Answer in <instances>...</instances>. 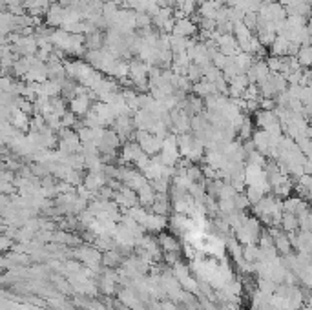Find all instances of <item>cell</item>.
Returning a JSON list of instances; mask_svg holds the SVG:
<instances>
[{"instance_id":"cell-1","label":"cell","mask_w":312,"mask_h":310,"mask_svg":"<svg viewBox=\"0 0 312 310\" xmlns=\"http://www.w3.org/2000/svg\"><path fill=\"white\" fill-rule=\"evenodd\" d=\"M261 221L258 217H245L243 225L239 227V230L236 232L237 241L241 245H256L259 241V235H261Z\"/></svg>"},{"instance_id":"cell-2","label":"cell","mask_w":312,"mask_h":310,"mask_svg":"<svg viewBox=\"0 0 312 310\" xmlns=\"http://www.w3.org/2000/svg\"><path fill=\"white\" fill-rule=\"evenodd\" d=\"M112 130H115V133L121 137V141H133L135 137V122H133V115H119L115 122L112 124Z\"/></svg>"},{"instance_id":"cell-3","label":"cell","mask_w":312,"mask_h":310,"mask_svg":"<svg viewBox=\"0 0 312 310\" xmlns=\"http://www.w3.org/2000/svg\"><path fill=\"white\" fill-rule=\"evenodd\" d=\"M143 153H145V151L141 148V144L135 143V141H128V143L122 144L119 164H135V161H137Z\"/></svg>"},{"instance_id":"cell-4","label":"cell","mask_w":312,"mask_h":310,"mask_svg":"<svg viewBox=\"0 0 312 310\" xmlns=\"http://www.w3.org/2000/svg\"><path fill=\"white\" fill-rule=\"evenodd\" d=\"M13 51L18 53L20 57H31V55L38 53V42L35 35H30V37H20V40L13 44Z\"/></svg>"},{"instance_id":"cell-5","label":"cell","mask_w":312,"mask_h":310,"mask_svg":"<svg viewBox=\"0 0 312 310\" xmlns=\"http://www.w3.org/2000/svg\"><path fill=\"white\" fill-rule=\"evenodd\" d=\"M97 146H99L100 155H102V153H112V151H117V148L121 146V137L115 133V130L106 128V130H104V135H102V139L97 143Z\"/></svg>"},{"instance_id":"cell-6","label":"cell","mask_w":312,"mask_h":310,"mask_svg":"<svg viewBox=\"0 0 312 310\" xmlns=\"http://www.w3.org/2000/svg\"><path fill=\"white\" fill-rule=\"evenodd\" d=\"M270 73H272V71H270V68H268L266 61L258 59V61L254 62V66L248 69L246 77H248L250 84H259V82H263V81H266V79L270 77Z\"/></svg>"},{"instance_id":"cell-7","label":"cell","mask_w":312,"mask_h":310,"mask_svg":"<svg viewBox=\"0 0 312 310\" xmlns=\"http://www.w3.org/2000/svg\"><path fill=\"white\" fill-rule=\"evenodd\" d=\"M64 15H66V8L61 6L59 2H55V4H51L49 9H48L46 16H44V24H48V26L53 28V30L62 28V24H64Z\"/></svg>"},{"instance_id":"cell-8","label":"cell","mask_w":312,"mask_h":310,"mask_svg":"<svg viewBox=\"0 0 312 310\" xmlns=\"http://www.w3.org/2000/svg\"><path fill=\"white\" fill-rule=\"evenodd\" d=\"M108 181H110V179L106 177L104 170H100V172H88L86 177H84V186L88 190H92L93 194L97 196V192H99L102 186H106Z\"/></svg>"},{"instance_id":"cell-9","label":"cell","mask_w":312,"mask_h":310,"mask_svg":"<svg viewBox=\"0 0 312 310\" xmlns=\"http://www.w3.org/2000/svg\"><path fill=\"white\" fill-rule=\"evenodd\" d=\"M199 31V26L190 16L188 18H181V20H175V26H174V33L172 35H177V37H196V33Z\"/></svg>"},{"instance_id":"cell-10","label":"cell","mask_w":312,"mask_h":310,"mask_svg":"<svg viewBox=\"0 0 312 310\" xmlns=\"http://www.w3.org/2000/svg\"><path fill=\"white\" fill-rule=\"evenodd\" d=\"M93 100L90 95H82V97H73L69 100V112H73L77 117L82 119L84 115H88V112L92 110Z\"/></svg>"},{"instance_id":"cell-11","label":"cell","mask_w":312,"mask_h":310,"mask_svg":"<svg viewBox=\"0 0 312 310\" xmlns=\"http://www.w3.org/2000/svg\"><path fill=\"white\" fill-rule=\"evenodd\" d=\"M168 225H170V219H168L166 215H159V213L150 212L146 221L143 223V228H145L146 232H159L161 234Z\"/></svg>"},{"instance_id":"cell-12","label":"cell","mask_w":312,"mask_h":310,"mask_svg":"<svg viewBox=\"0 0 312 310\" xmlns=\"http://www.w3.org/2000/svg\"><path fill=\"white\" fill-rule=\"evenodd\" d=\"M252 143L256 146V150L261 151L263 155L268 157V151L272 150V141H270V135H268V131L263 128H259L254 131V135H252Z\"/></svg>"},{"instance_id":"cell-13","label":"cell","mask_w":312,"mask_h":310,"mask_svg":"<svg viewBox=\"0 0 312 310\" xmlns=\"http://www.w3.org/2000/svg\"><path fill=\"white\" fill-rule=\"evenodd\" d=\"M133 122H135V128L137 130H148V131H152L153 126L157 124V119H155V115L152 112H148V110H139L133 114Z\"/></svg>"},{"instance_id":"cell-14","label":"cell","mask_w":312,"mask_h":310,"mask_svg":"<svg viewBox=\"0 0 312 310\" xmlns=\"http://www.w3.org/2000/svg\"><path fill=\"white\" fill-rule=\"evenodd\" d=\"M92 110L97 114V117H99L100 122H102V126H112L115 122V119H117V115L114 114L112 106L106 104V102H93Z\"/></svg>"},{"instance_id":"cell-15","label":"cell","mask_w":312,"mask_h":310,"mask_svg":"<svg viewBox=\"0 0 312 310\" xmlns=\"http://www.w3.org/2000/svg\"><path fill=\"white\" fill-rule=\"evenodd\" d=\"M278 122H279V119H278L274 110H258L256 112V124L261 126L263 130L272 128Z\"/></svg>"},{"instance_id":"cell-16","label":"cell","mask_w":312,"mask_h":310,"mask_svg":"<svg viewBox=\"0 0 312 310\" xmlns=\"http://www.w3.org/2000/svg\"><path fill=\"white\" fill-rule=\"evenodd\" d=\"M153 213H159V215H166L170 213V210L174 208L172 206V199H170V194H157L153 204L150 206Z\"/></svg>"},{"instance_id":"cell-17","label":"cell","mask_w":312,"mask_h":310,"mask_svg":"<svg viewBox=\"0 0 312 310\" xmlns=\"http://www.w3.org/2000/svg\"><path fill=\"white\" fill-rule=\"evenodd\" d=\"M192 91H194V95H197V97H201V98L212 97V95H219L215 84L210 82V81H206V79H203V81H199V82L194 84V90Z\"/></svg>"},{"instance_id":"cell-18","label":"cell","mask_w":312,"mask_h":310,"mask_svg":"<svg viewBox=\"0 0 312 310\" xmlns=\"http://www.w3.org/2000/svg\"><path fill=\"white\" fill-rule=\"evenodd\" d=\"M155 197H157V192L153 190L152 182H148L145 188H141V190L137 192L139 204H141V206H145V208H148V206H152L153 201H155Z\"/></svg>"},{"instance_id":"cell-19","label":"cell","mask_w":312,"mask_h":310,"mask_svg":"<svg viewBox=\"0 0 312 310\" xmlns=\"http://www.w3.org/2000/svg\"><path fill=\"white\" fill-rule=\"evenodd\" d=\"M122 252L119 248H114V250H108L102 254V266L106 268H115V266L122 265Z\"/></svg>"},{"instance_id":"cell-20","label":"cell","mask_w":312,"mask_h":310,"mask_svg":"<svg viewBox=\"0 0 312 310\" xmlns=\"http://www.w3.org/2000/svg\"><path fill=\"white\" fill-rule=\"evenodd\" d=\"M289 46L290 40L283 35H278V38L274 40V44L270 46V53L274 57H287L289 55Z\"/></svg>"},{"instance_id":"cell-21","label":"cell","mask_w":312,"mask_h":310,"mask_svg":"<svg viewBox=\"0 0 312 310\" xmlns=\"http://www.w3.org/2000/svg\"><path fill=\"white\" fill-rule=\"evenodd\" d=\"M141 148H143V151L145 153H148V155H157V153H161L163 151V141H161L159 137H155L152 133V137L146 141L145 144H141Z\"/></svg>"},{"instance_id":"cell-22","label":"cell","mask_w":312,"mask_h":310,"mask_svg":"<svg viewBox=\"0 0 312 310\" xmlns=\"http://www.w3.org/2000/svg\"><path fill=\"white\" fill-rule=\"evenodd\" d=\"M281 228L287 234H296L297 230H299V219H297V215H294V213H283Z\"/></svg>"},{"instance_id":"cell-23","label":"cell","mask_w":312,"mask_h":310,"mask_svg":"<svg viewBox=\"0 0 312 310\" xmlns=\"http://www.w3.org/2000/svg\"><path fill=\"white\" fill-rule=\"evenodd\" d=\"M296 59L303 69L312 68V46H301L296 55Z\"/></svg>"},{"instance_id":"cell-24","label":"cell","mask_w":312,"mask_h":310,"mask_svg":"<svg viewBox=\"0 0 312 310\" xmlns=\"http://www.w3.org/2000/svg\"><path fill=\"white\" fill-rule=\"evenodd\" d=\"M254 122H252V119H248V117H245L243 124H241V128L237 130V137L241 139V141H250L252 135H254Z\"/></svg>"},{"instance_id":"cell-25","label":"cell","mask_w":312,"mask_h":310,"mask_svg":"<svg viewBox=\"0 0 312 310\" xmlns=\"http://www.w3.org/2000/svg\"><path fill=\"white\" fill-rule=\"evenodd\" d=\"M259 254H261V246H258V245H243V259L245 261L258 263Z\"/></svg>"},{"instance_id":"cell-26","label":"cell","mask_w":312,"mask_h":310,"mask_svg":"<svg viewBox=\"0 0 312 310\" xmlns=\"http://www.w3.org/2000/svg\"><path fill=\"white\" fill-rule=\"evenodd\" d=\"M159 243L164 252H177L179 250V243L175 239V235H166V234H161L159 235Z\"/></svg>"},{"instance_id":"cell-27","label":"cell","mask_w":312,"mask_h":310,"mask_svg":"<svg viewBox=\"0 0 312 310\" xmlns=\"http://www.w3.org/2000/svg\"><path fill=\"white\" fill-rule=\"evenodd\" d=\"M81 66H82V61H66L64 62V68H66V75H68V79L79 81Z\"/></svg>"},{"instance_id":"cell-28","label":"cell","mask_w":312,"mask_h":310,"mask_svg":"<svg viewBox=\"0 0 312 310\" xmlns=\"http://www.w3.org/2000/svg\"><path fill=\"white\" fill-rule=\"evenodd\" d=\"M152 186L153 190L157 192V194H170V188H172V179H168V177H159V179H153Z\"/></svg>"},{"instance_id":"cell-29","label":"cell","mask_w":312,"mask_h":310,"mask_svg":"<svg viewBox=\"0 0 312 310\" xmlns=\"http://www.w3.org/2000/svg\"><path fill=\"white\" fill-rule=\"evenodd\" d=\"M266 155H263L261 151H258V150H254L252 153H248L246 155V164H254V166H261V168H265V164H266Z\"/></svg>"},{"instance_id":"cell-30","label":"cell","mask_w":312,"mask_h":310,"mask_svg":"<svg viewBox=\"0 0 312 310\" xmlns=\"http://www.w3.org/2000/svg\"><path fill=\"white\" fill-rule=\"evenodd\" d=\"M245 194H246V197H248V201H250L252 206H254V204H258L259 201L266 196L265 192H263L261 188H258V186H246Z\"/></svg>"},{"instance_id":"cell-31","label":"cell","mask_w":312,"mask_h":310,"mask_svg":"<svg viewBox=\"0 0 312 310\" xmlns=\"http://www.w3.org/2000/svg\"><path fill=\"white\" fill-rule=\"evenodd\" d=\"M186 77L190 79L192 84H196V82H199V81H203V79H205V73H203V69L199 68L196 62H192L188 71H186Z\"/></svg>"},{"instance_id":"cell-32","label":"cell","mask_w":312,"mask_h":310,"mask_svg":"<svg viewBox=\"0 0 312 310\" xmlns=\"http://www.w3.org/2000/svg\"><path fill=\"white\" fill-rule=\"evenodd\" d=\"M46 128H48V124H46V117H44V115L35 114L31 117L30 131H42V130H46Z\"/></svg>"},{"instance_id":"cell-33","label":"cell","mask_w":312,"mask_h":310,"mask_svg":"<svg viewBox=\"0 0 312 310\" xmlns=\"http://www.w3.org/2000/svg\"><path fill=\"white\" fill-rule=\"evenodd\" d=\"M234 203H236V210H239V212H245L248 206H252L245 192H237L236 197H234Z\"/></svg>"},{"instance_id":"cell-34","label":"cell","mask_w":312,"mask_h":310,"mask_svg":"<svg viewBox=\"0 0 312 310\" xmlns=\"http://www.w3.org/2000/svg\"><path fill=\"white\" fill-rule=\"evenodd\" d=\"M186 177L194 182H201L205 179V175H203V168L197 166V164H192L188 170H186Z\"/></svg>"},{"instance_id":"cell-35","label":"cell","mask_w":312,"mask_h":310,"mask_svg":"<svg viewBox=\"0 0 312 310\" xmlns=\"http://www.w3.org/2000/svg\"><path fill=\"white\" fill-rule=\"evenodd\" d=\"M135 24H137V30H146V28H152L153 26V18L152 15L148 13H137V18H135Z\"/></svg>"},{"instance_id":"cell-36","label":"cell","mask_w":312,"mask_h":310,"mask_svg":"<svg viewBox=\"0 0 312 310\" xmlns=\"http://www.w3.org/2000/svg\"><path fill=\"white\" fill-rule=\"evenodd\" d=\"M234 35H236L237 40H243V38H250L252 31L245 26L243 22H236L234 24Z\"/></svg>"},{"instance_id":"cell-37","label":"cell","mask_w":312,"mask_h":310,"mask_svg":"<svg viewBox=\"0 0 312 310\" xmlns=\"http://www.w3.org/2000/svg\"><path fill=\"white\" fill-rule=\"evenodd\" d=\"M258 22H259V15H258V13H254V11H248V13L245 15V18H243V24L250 31L258 30Z\"/></svg>"},{"instance_id":"cell-38","label":"cell","mask_w":312,"mask_h":310,"mask_svg":"<svg viewBox=\"0 0 312 310\" xmlns=\"http://www.w3.org/2000/svg\"><path fill=\"white\" fill-rule=\"evenodd\" d=\"M266 64H268V68H270L272 73H281V69H283L281 57H274V55H270V57L266 59Z\"/></svg>"},{"instance_id":"cell-39","label":"cell","mask_w":312,"mask_h":310,"mask_svg":"<svg viewBox=\"0 0 312 310\" xmlns=\"http://www.w3.org/2000/svg\"><path fill=\"white\" fill-rule=\"evenodd\" d=\"M236 194H237V190L234 188V184H230V182L225 181V184H223V188H221L217 197H219V199H234Z\"/></svg>"},{"instance_id":"cell-40","label":"cell","mask_w":312,"mask_h":310,"mask_svg":"<svg viewBox=\"0 0 312 310\" xmlns=\"http://www.w3.org/2000/svg\"><path fill=\"white\" fill-rule=\"evenodd\" d=\"M212 62H213V66H215V68H219L221 71H223V68H225V66H227V62H229V57H227V55H223L219 51V53L213 57Z\"/></svg>"},{"instance_id":"cell-41","label":"cell","mask_w":312,"mask_h":310,"mask_svg":"<svg viewBox=\"0 0 312 310\" xmlns=\"http://www.w3.org/2000/svg\"><path fill=\"white\" fill-rule=\"evenodd\" d=\"M159 310H177V307H175V303L172 301H163L159 305Z\"/></svg>"},{"instance_id":"cell-42","label":"cell","mask_w":312,"mask_h":310,"mask_svg":"<svg viewBox=\"0 0 312 310\" xmlns=\"http://www.w3.org/2000/svg\"><path fill=\"white\" fill-rule=\"evenodd\" d=\"M243 0H223V4L225 6H229V8H236V6H239Z\"/></svg>"},{"instance_id":"cell-43","label":"cell","mask_w":312,"mask_h":310,"mask_svg":"<svg viewBox=\"0 0 312 310\" xmlns=\"http://www.w3.org/2000/svg\"><path fill=\"white\" fill-rule=\"evenodd\" d=\"M307 30H309V33L312 35V16L309 18V20H307Z\"/></svg>"},{"instance_id":"cell-44","label":"cell","mask_w":312,"mask_h":310,"mask_svg":"<svg viewBox=\"0 0 312 310\" xmlns=\"http://www.w3.org/2000/svg\"><path fill=\"white\" fill-rule=\"evenodd\" d=\"M112 2H115V4H117V6H119V8H121L122 4H124V2H126V0H112Z\"/></svg>"},{"instance_id":"cell-45","label":"cell","mask_w":312,"mask_h":310,"mask_svg":"<svg viewBox=\"0 0 312 310\" xmlns=\"http://www.w3.org/2000/svg\"><path fill=\"white\" fill-rule=\"evenodd\" d=\"M307 305L312 309V295H309V297H307Z\"/></svg>"},{"instance_id":"cell-46","label":"cell","mask_w":312,"mask_h":310,"mask_svg":"<svg viewBox=\"0 0 312 310\" xmlns=\"http://www.w3.org/2000/svg\"><path fill=\"white\" fill-rule=\"evenodd\" d=\"M301 2H307V4H312V0H301Z\"/></svg>"}]
</instances>
